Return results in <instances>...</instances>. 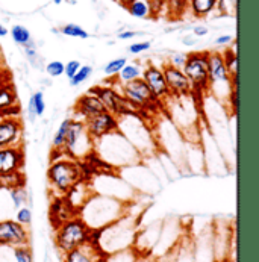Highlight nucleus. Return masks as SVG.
<instances>
[{
    "mask_svg": "<svg viewBox=\"0 0 259 262\" xmlns=\"http://www.w3.org/2000/svg\"><path fill=\"white\" fill-rule=\"evenodd\" d=\"M215 11L222 15H235L236 0H217Z\"/></svg>",
    "mask_w": 259,
    "mask_h": 262,
    "instance_id": "nucleus-34",
    "label": "nucleus"
},
{
    "mask_svg": "<svg viewBox=\"0 0 259 262\" xmlns=\"http://www.w3.org/2000/svg\"><path fill=\"white\" fill-rule=\"evenodd\" d=\"M15 222H18L20 225L29 226L32 223V209L28 208V206H20L17 209V217H15Z\"/></svg>",
    "mask_w": 259,
    "mask_h": 262,
    "instance_id": "nucleus-36",
    "label": "nucleus"
},
{
    "mask_svg": "<svg viewBox=\"0 0 259 262\" xmlns=\"http://www.w3.org/2000/svg\"><path fill=\"white\" fill-rule=\"evenodd\" d=\"M208 34H209V29L206 26H203V25H197V26L192 28V35L196 38L206 37Z\"/></svg>",
    "mask_w": 259,
    "mask_h": 262,
    "instance_id": "nucleus-41",
    "label": "nucleus"
},
{
    "mask_svg": "<svg viewBox=\"0 0 259 262\" xmlns=\"http://www.w3.org/2000/svg\"><path fill=\"white\" fill-rule=\"evenodd\" d=\"M14 258L15 262H34V253L29 246L14 247Z\"/></svg>",
    "mask_w": 259,
    "mask_h": 262,
    "instance_id": "nucleus-33",
    "label": "nucleus"
},
{
    "mask_svg": "<svg viewBox=\"0 0 259 262\" xmlns=\"http://www.w3.org/2000/svg\"><path fill=\"white\" fill-rule=\"evenodd\" d=\"M137 256H138V252L134 247H131V249H124V250L106 255L103 262H135Z\"/></svg>",
    "mask_w": 259,
    "mask_h": 262,
    "instance_id": "nucleus-28",
    "label": "nucleus"
},
{
    "mask_svg": "<svg viewBox=\"0 0 259 262\" xmlns=\"http://www.w3.org/2000/svg\"><path fill=\"white\" fill-rule=\"evenodd\" d=\"M162 73L165 77L168 91L171 96H189L192 94V86L189 79L182 72V69H178L171 66L170 62H165L162 67Z\"/></svg>",
    "mask_w": 259,
    "mask_h": 262,
    "instance_id": "nucleus-14",
    "label": "nucleus"
},
{
    "mask_svg": "<svg viewBox=\"0 0 259 262\" xmlns=\"http://www.w3.org/2000/svg\"><path fill=\"white\" fill-rule=\"evenodd\" d=\"M215 46H229L230 42H233V37L232 35H220L215 38Z\"/></svg>",
    "mask_w": 259,
    "mask_h": 262,
    "instance_id": "nucleus-43",
    "label": "nucleus"
},
{
    "mask_svg": "<svg viewBox=\"0 0 259 262\" xmlns=\"http://www.w3.org/2000/svg\"><path fill=\"white\" fill-rule=\"evenodd\" d=\"M0 117H2V115H0Z\"/></svg>",
    "mask_w": 259,
    "mask_h": 262,
    "instance_id": "nucleus-47",
    "label": "nucleus"
},
{
    "mask_svg": "<svg viewBox=\"0 0 259 262\" xmlns=\"http://www.w3.org/2000/svg\"><path fill=\"white\" fill-rule=\"evenodd\" d=\"M185 59H186V53L176 52V53H173V55H171V58H170L167 62H170L171 66H175V67H178V69H182V67H184V64H185Z\"/></svg>",
    "mask_w": 259,
    "mask_h": 262,
    "instance_id": "nucleus-40",
    "label": "nucleus"
},
{
    "mask_svg": "<svg viewBox=\"0 0 259 262\" xmlns=\"http://www.w3.org/2000/svg\"><path fill=\"white\" fill-rule=\"evenodd\" d=\"M31 235L26 226L20 225L15 220H2L0 222V246L20 247L29 246Z\"/></svg>",
    "mask_w": 259,
    "mask_h": 262,
    "instance_id": "nucleus-12",
    "label": "nucleus"
},
{
    "mask_svg": "<svg viewBox=\"0 0 259 262\" xmlns=\"http://www.w3.org/2000/svg\"><path fill=\"white\" fill-rule=\"evenodd\" d=\"M94 150L99 153L102 161L115 168L131 167L134 164H138L141 159L140 151L129 143V140L120 130L96 140Z\"/></svg>",
    "mask_w": 259,
    "mask_h": 262,
    "instance_id": "nucleus-3",
    "label": "nucleus"
},
{
    "mask_svg": "<svg viewBox=\"0 0 259 262\" xmlns=\"http://www.w3.org/2000/svg\"><path fill=\"white\" fill-rule=\"evenodd\" d=\"M182 41H184V44H186V46H194L197 42V38L194 37V35L192 37H184Z\"/></svg>",
    "mask_w": 259,
    "mask_h": 262,
    "instance_id": "nucleus-44",
    "label": "nucleus"
},
{
    "mask_svg": "<svg viewBox=\"0 0 259 262\" xmlns=\"http://www.w3.org/2000/svg\"><path fill=\"white\" fill-rule=\"evenodd\" d=\"M8 32H9V31H8V29L0 23V37H6V35H8Z\"/></svg>",
    "mask_w": 259,
    "mask_h": 262,
    "instance_id": "nucleus-45",
    "label": "nucleus"
},
{
    "mask_svg": "<svg viewBox=\"0 0 259 262\" xmlns=\"http://www.w3.org/2000/svg\"><path fill=\"white\" fill-rule=\"evenodd\" d=\"M93 72H94L93 66H88V64L87 66H80V69L77 70V73L72 79H69L70 80V85L72 86H79L80 83L87 82L93 76Z\"/></svg>",
    "mask_w": 259,
    "mask_h": 262,
    "instance_id": "nucleus-31",
    "label": "nucleus"
},
{
    "mask_svg": "<svg viewBox=\"0 0 259 262\" xmlns=\"http://www.w3.org/2000/svg\"><path fill=\"white\" fill-rule=\"evenodd\" d=\"M0 187L6 188L8 191L12 188L25 187V176L20 171H14V173H8V174H2L0 176Z\"/></svg>",
    "mask_w": 259,
    "mask_h": 262,
    "instance_id": "nucleus-26",
    "label": "nucleus"
},
{
    "mask_svg": "<svg viewBox=\"0 0 259 262\" xmlns=\"http://www.w3.org/2000/svg\"><path fill=\"white\" fill-rule=\"evenodd\" d=\"M127 203L115 197L93 192L90 199L79 209L77 215L90 229H102L111 225L127 212Z\"/></svg>",
    "mask_w": 259,
    "mask_h": 262,
    "instance_id": "nucleus-1",
    "label": "nucleus"
},
{
    "mask_svg": "<svg viewBox=\"0 0 259 262\" xmlns=\"http://www.w3.org/2000/svg\"><path fill=\"white\" fill-rule=\"evenodd\" d=\"M124 8L132 17H137V18H148L153 14L150 0H131Z\"/></svg>",
    "mask_w": 259,
    "mask_h": 262,
    "instance_id": "nucleus-21",
    "label": "nucleus"
},
{
    "mask_svg": "<svg viewBox=\"0 0 259 262\" xmlns=\"http://www.w3.org/2000/svg\"><path fill=\"white\" fill-rule=\"evenodd\" d=\"M126 64H127V58H126V56L114 58V59H111V61L105 66V69H103L105 76H108V77H112V79H114L115 76L121 72V69H123Z\"/></svg>",
    "mask_w": 259,
    "mask_h": 262,
    "instance_id": "nucleus-30",
    "label": "nucleus"
},
{
    "mask_svg": "<svg viewBox=\"0 0 259 262\" xmlns=\"http://www.w3.org/2000/svg\"><path fill=\"white\" fill-rule=\"evenodd\" d=\"M106 253L90 243L64 253V262H103Z\"/></svg>",
    "mask_w": 259,
    "mask_h": 262,
    "instance_id": "nucleus-17",
    "label": "nucleus"
},
{
    "mask_svg": "<svg viewBox=\"0 0 259 262\" xmlns=\"http://www.w3.org/2000/svg\"><path fill=\"white\" fill-rule=\"evenodd\" d=\"M143 80L146 82L150 93L159 103H165L167 99L171 96L165 82V77L162 73V69L155 64H147L143 70Z\"/></svg>",
    "mask_w": 259,
    "mask_h": 262,
    "instance_id": "nucleus-13",
    "label": "nucleus"
},
{
    "mask_svg": "<svg viewBox=\"0 0 259 262\" xmlns=\"http://www.w3.org/2000/svg\"><path fill=\"white\" fill-rule=\"evenodd\" d=\"M90 93L96 94L102 103L105 105V110L110 111L117 117H123V115H132V114H141V111L134 106L129 100H126L120 91L115 86H102L97 85L94 88L90 90Z\"/></svg>",
    "mask_w": 259,
    "mask_h": 262,
    "instance_id": "nucleus-10",
    "label": "nucleus"
},
{
    "mask_svg": "<svg viewBox=\"0 0 259 262\" xmlns=\"http://www.w3.org/2000/svg\"><path fill=\"white\" fill-rule=\"evenodd\" d=\"M59 32H61L62 35L70 38H79V39H87V38H90V34H88L82 26H79V25H76V23H67V25H64V26L61 28Z\"/></svg>",
    "mask_w": 259,
    "mask_h": 262,
    "instance_id": "nucleus-29",
    "label": "nucleus"
},
{
    "mask_svg": "<svg viewBox=\"0 0 259 262\" xmlns=\"http://www.w3.org/2000/svg\"><path fill=\"white\" fill-rule=\"evenodd\" d=\"M150 47H152V41H137L127 47V52L131 55H140V53H144V52L150 50Z\"/></svg>",
    "mask_w": 259,
    "mask_h": 262,
    "instance_id": "nucleus-38",
    "label": "nucleus"
},
{
    "mask_svg": "<svg viewBox=\"0 0 259 262\" xmlns=\"http://www.w3.org/2000/svg\"><path fill=\"white\" fill-rule=\"evenodd\" d=\"M82 179H85L83 167L77 159L66 155L64 151H61V155H52V162L47 170V181L56 197H64L69 189Z\"/></svg>",
    "mask_w": 259,
    "mask_h": 262,
    "instance_id": "nucleus-4",
    "label": "nucleus"
},
{
    "mask_svg": "<svg viewBox=\"0 0 259 262\" xmlns=\"http://www.w3.org/2000/svg\"><path fill=\"white\" fill-rule=\"evenodd\" d=\"M217 0H188V9L196 18H205L215 12Z\"/></svg>",
    "mask_w": 259,
    "mask_h": 262,
    "instance_id": "nucleus-19",
    "label": "nucleus"
},
{
    "mask_svg": "<svg viewBox=\"0 0 259 262\" xmlns=\"http://www.w3.org/2000/svg\"><path fill=\"white\" fill-rule=\"evenodd\" d=\"M53 3H55V5H61V3H62V0H53Z\"/></svg>",
    "mask_w": 259,
    "mask_h": 262,
    "instance_id": "nucleus-46",
    "label": "nucleus"
},
{
    "mask_svg": "<svg viewBox=\"0 0 259 262\" xmlns=\"http://www.w3.org/2000/svg\"><path fill=\"white\" fill-rule=\"evenodd\" d=\"M23 50H25V55H26V58L29 59V62L34 66V67H41L42 66V58L39 56V53H38V49H37V44L32 41L31 44H28V46H25L23 47Z\"/></svg>",
    "mask_w": 259,
    "mask_h": 262,
    "instance_id": "nucleus-32",
    "label": "nucleus"
},
{
    "mask_svg": "<svg viewBox=\"0 0 259 262\" xmlns=\"http://www.w3.org/2000/svg\"><path fill=\"white\" fill-rule=\"evenodd\" d=\"M8 34L11 35L12 41H14L17 46H20V47H25V46H28V44H31V42L34 41V39H32V34H31L29 29H28L26 26H23V25H14Z\"/></svg>",
    "mask_w": 259,
    "mask_h": 262,
    "instance_id": "nucleus-24",
    "label": "nucleus"
},
{
    "mask_svg": "<svg viewBox=\"0 0 259 262\" xmlns=\"http://www.w3.org/2000/svg\"><path fill=\"white\" fill-rule=\"evenodd\" d=\"M23 165H25V151L20 144L0 149V176L20 171Z\"/></svg>",
    "mask_w": 259,
    "mask_h": 262,
    "instance_id": "nucleus-16",
    "label": "nucleus"
},
{
    "mask_svg": "<svg viewBox=\"0 0 259 262\" xmlns=\"http://www.w3.org/2000/svg\"><path fill=\"white\" fill-rule=\"evenodd\" d=\"M72 120L73 118H64L61 121V124L58 126L55 135H53V141H52V147L53 150H62L64 147V143H66V138H67V134H69V129H70V124H72Z\"/></svg>",
    "mask_w": 259,
    "mask_h": 262,
    "instance_id": "nucleus-25",
    "label": "nucleus"
},
{
    "mask_svg": "<svg viewBox=\"0 0 259 262\" xmlns=\"http://www.w3.org/2000/svg\"><path fill=\"white\" fill-rule=\"evenodd\" d=\"M17 105V96L15 91L11 86H2L0 88V115L9 110L11 106Z\"/></svg>",
    "mask_w": 259,
    "mask_h": 262,
    "instance_id": "nucleus-27",
    "label": "nucleus"
},
{
    "mask_svg": "<svg viewBox=\"0 0 259 262\" xmlns=\"http://www.w3.org/2000/svg\"><path fill=\"white\" fill-rule=\"evenodd\" d=\"M208 79L209 86L208 93H212L215 99L226 102L233 90L238 88V77H230L224 66L223 53L219 50H212L208 53Z\"/></svg>",
    "mask_w": 259,
    "mask_h": 262,
    "instance_id": "nucleus-5",
    "label": "nucleus"
},
{
    "mask_svg": "<svg viewBox=\"0 0 259 262\" xmlns=\"http://www.w3.org/2000/svg\"><path fill=\"white\" fill-rule=\"evenodd\" d=\"M80 61H77V59H72V61H69L67 64H64V75L67 76L69 79H72L76 73H77V70L80 69Z\"/></svg>",
    "mask_w": 259,
    "mask_h": 262,
    "instance_id": "nucleus-39",
    "label": "nucleus"
},
{
    "mask_svg": "<svg viewBox=\"0 0 259 262\" xmlns=\"http://www.w3.org/2000/svg\"><path fill=\"white\" fill-rule=\"evenodd\" d=\"M90 232L91 229L88 227V225L79 215H74L56 226L55 244L59 252L66 253L72 249L87 244L90 239Z\"/></svg>",
    "mask_w": 259,
    "mask_h": 262,
    "instance_id": "nucleus-6",
    "label": "nucleus"
},
{
    "mask_svg": "<svg viewBox=\"0 0 259 262\" xmlns=\"http://www.w3.org/2000/svg\"><path fill=\"white\" fill-rule=\"evenodd\" d=\"M46 73L50 77H59L64 75V62L61 61H50L49 64H46Z\"/></svg>",
    "mask_w": 259,
    "mask_h": 262,
    "instance_id": "nucleus-37",
    "label": "nucleus"
},
{
    "mask_svg": "<svg viewBox=\"0 0 259 262\" xmlns=\"http://www.w3.org/2000/svg\"><path fill=\"white\" fill-rule=\"evenodd\" d=\"M62 151L77 161L82 158H87L90 153L94 151V140L88 135L82 120L79 118L72 120Z\"/></svg>",
    "mask_w": 259,
    "mask_h": 262,
    "instance_id": "nucleus-8",
    "label": "nucleus"
},
{
    "mask_svg": "<svg viewBox=\"0 0 259 262\" xmlns=\"http://www.w3.org/2000/svg\"><path fill=\"white\" fill-rule=\"evenodd\" d=\"M74 111L79 115V120H85V118H90L96 114L103 113L106 110H105V105L102 103V100L96 94L88 91L87 94H82L77 99Z\"/></svg>",
    "mask_w": 259,
    "mask_h": 262,
    "instance_id": "nucleus-18",
    "label": "nucleus"
},
{
    "mask_svg": "<svg viewBox=\"0 0 259 262\" xmlns=\"http://www.w3.org/2000/svg\"><path fill=\"white\" fill-rule=\"evenodd\" d=\"M208 50L202 52H189L186 53V59L182 72L191 82L192 94H205L208 93L209 79H208Z\"/></svg>",
    "mask_w": 259,
    "mask_h": 262,
    "instance_id": "nucleus-7",
    "label": "nucleus"
},
{
    "mask_svg": "<svg viewBox=\"0 0 259 262\" xmlns=\"http://www.w3.org/2000/svg\"><path fill=\"white\" fill-rule=\"evenodd\" d=\"M23 135V123L18 117H0V149L18 146Z\"/></svg>",
    "mask_w": 259,
    "mask_h": 262,
    "instance_id": "nucleus-15",
    "label": "nucleus"
},
{
    "mask_svg": "<svg viewBox=\"0 0 259 262\" xmlns=\"http://www.w3.org/2000/svg\"><path fill=\"white\" fill-rule=\"evenodd\" d=\"M223 59H224V66L227 69L229 76L238 77V56H236V42H230V46L222 52Z\"/></svg>",
    "mask_w": 259,
    "mask_h": 262,
    "instance_id": "nucleus-22",
    "label": "nucleus"
},
{
    "mask_svg": "<svg viewBox=\"0 0 259 262\" xmlns=\"http://www.w3.org/2000/svg\"><path fill=\"white\" fill-rule=\"evenodd\" d=\"M46 113V100L42 91H37L29 97L28 102V114L31 120H35V117H42Z\"/></svg>",
    "mask_w": 259,
    "mask_h": 262,
    "instance_id": "nucleus-23",
    "label": "nucleus"
},
{
    "mask_svg": "<svg viewBox=\"0 0 259 262\" xmlns=\"http://www.w3.org/2000/svg\"><path fill=\"white\" fill-rule=\"evenodd\" d=\"M9 195H11V200L14 203L15 208H20L26 203L28 200V194L25 191V187H18V188H12L9 189Z\"/></svg>",
    "mask_w": 259,
    "mask_h": 262,
    "instance_id": "nucleus-35",
    "label": "nucleus"
},
{
    "mask_svg": "<svg viewBox=\"0 0 259 262\" xmlns=\"http://www.w3.org/2000/svg\"><path fill=\"white\" fill-rule=\"evenodd\" d=\"M82 121H83V126H85L88 135L94 141L100 140L102 137L110 135L115 130H118V117L110 113V111L96 114V115H93L90 118H85Z\"/></svg>",
    "mask_w": 259,
    "mask_h": 262,
    "instance_id": "nucleus-11",
    "label": "nucleus"
},
{
    "mask_svg": "<svg viewBox=\"0 0 259 262\" xmlns=\"http://www.w3.org/2000/svg\"><path fill=\"white\" fill-rule=\"evenodd\" d=\"M138 233V220L137 217L129 215L127 212L115 220L111 225L99 229V249L110 255L124 249H131L135 244Z\"/></svg>",
    "mask_w": 259,
    "mask_h": 262,
    "instance_id": "nucleus-2",
    "label": "nucleus"
},
{
    "mask_svg": "<svg viewBox=\"0 0 259 262\" xmlns=\"http://www.w3.org/2000/svg\"><path fill=\"white\" fill-rule=\"evenodd\" d=\"M114 86L120 91V94L126 100H129L140 111H146V110H150L155 105H161L153 97V94L150 93V90H148V86L146 85V82L143 80V77L134 79V80L126 82V83L114 85Z\"/></svg>",
    "mask_w": 259,
    "mask_h": 262,
    "instance_id": "nucleus-9",
    "label": "nucleus"
},
{
    "mask_svg": "<svg viewBox=\"0 0 259 262\" xmlns=\"http://www.w3.org/2000/svg\"><path fill=\"white\" fill-rule=\"evenodd\" d=\"M137 35H141L140 32H137V31H121V32H118L117 34V38L118 39H132V38H135Z\"/></svg>",
    "mask_w": 259,
    "mask_h": 262,
    "instance_id": "nucleus-42",
    "label": "nucleus"
},
{
    "mask_svg": "<svg viewBox=\"0 0 259 262\" xmlns=\"http://www.w3.org/2000/svg\"><path fill=\"white\" fill-rule=\"evenodd\" d=\"M143 70H144V67L141 64H138V62H127L121 69V72L114 77V79H117V83L115 85L126 83V82H131L134 79L141 77L143 76Z\"/></svg>",
    "mask_w": 259,
    "mask_h": 262,
    "instance_id": "nucleus-20",
    "label": "nucleus"
}]
</instances>
